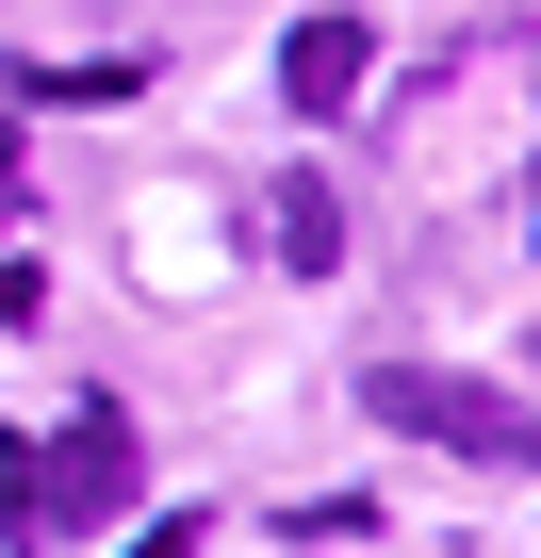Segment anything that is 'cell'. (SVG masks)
<instances>
[{
  "mask_svg": "<svg viewBox=\"0 0 541 558\" xmlns=\"http://www.w3.org/2000/svg\"><path fill=\"white\" fill-rule=\"evenodd\" d=\"M361 411H378V427H410V444H443V460H492V476H525V460H541V427H525V395H508V378L378 362V378H361Z\"/></svg>",
  "mask_w": 541,
  "mask_h": 558,
  "instance_id": "obj_1",
  "label": "cell"
},
{
  "mask_svg": "<svg viewBox=\"0 0 541 558\" xmlns=\"http://www.w3.org/2000/svg\"><path fill=\"white\" fill-rule=\"evenodd\" d=\"M361 83H378V34H361V17H296V50H280V99H296V116H345Z\"/></svg>",
  "mask_w": 541,
  "mask_h": 558,
  "instance_id": "obj_3",
  "label": "cell"
},
{
  "mask_svg": "<svg viewBox=\"0 0 541 558\" xmlns=\"http://www.w3.org/2000/svg\"><path fill=\"white\" fill-rule=\"evenodd\" d=\"M132 476H148V460H132V411H115V395H83V411L50 427V460H34V493H17V509H34L50 542H99V525H132Z\"/></svg>",
  "mask_w": 541,
  "mask_h": 558,
  "instance_id": "obj_2",
  "label": "cell"
},
{
  "mask_svg": "<svg viewBox=\"0 0 541 558\" xmlns=\"http://www.w3.org/2000/svg\"><path fill=\"white\" fill-rule=\"evenodd\" d=\"M262 246H280V263H345V214H329V197H312V181H296V197H280V214H262Z\"/></svg>",
  "mask_w": 541,
  "mask_h": 558,
  "instance_id": "obj_4",
  "label": "cell"
}]
</instances>
